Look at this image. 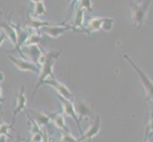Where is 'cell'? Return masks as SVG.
I'll use <instances>...</instances> for the list:
<instances>
[{
	"instance_id": "obj_1",
	"label": "cell",
	"mask_w": 153,
	"mask_h": 142,
	"mask_svg": "<svg viewBox=\"0 0 153 142\" xmlns=\"http://www.w3.org/2000/svg\"><path fill=\"white\" fill-rule=\"evenodd\" d=\"M61 53H62V49L58 50V51H50L48 53H46V59L40 66V73L38 76V81L35 85L34 91L33 93V98L34 97V95H35L36 91H37V89L40 87V85H44L45 81L48 80L49 77L54 78L53 65L55 64V62L58 60V58H59Z\"/></svg>"
},
{
	"instance_id": "obj_2",
	"label": "cell",
	"mask_w": 153,
	"mask_h": 142,
	"mask_svg": "<svg viewBox=\"0 0 153 142\" xmlns=\"http://www.w3.org/2000/svg\"><path fill=\"white\" fill-rule=\"evenodd\" d=\"M150 1L143 2L142 4H139L137 2H131V19L134 22L135 27H139L142 25L143 21L146 18V15L147 13V10L149 7Z\"/></svg>"
},
{
	"instance_id": "obj_3",
	"label": "cell",
	"mask_w": 153,
	"mask_h": 142,
	"mask_svg": "<svg viewBox=\"0 0 153 142\" xmlns=\"http://www.w3.org/2000/svg\"><path fill=\"white\" fill-rule=\"evenodd\" d=\"M44 83L51 86L54 90H56V92L58 93V96H60V97L64 98V99H68V101L72 102L74 101V95L71 93V91L65 85H63L62 82L57 81L55 78H51V80L48 79V80L45 81Z\"/></svg>"
},
{
	"instance_id": "obj_4",
	"label": "cell",
	"mask_w": 153,
	"mask_h": 142,
	"mask_svg": "<svg viewBox=\"0 0 153 142\" xmlns=\"http://www.w3.org/2000/svg\"><path fill=\"white\" fill-rule=\"evenodd\" d=\"M9 59L10 61H12L13 63L14 66L17 68L20 71H30V72H34L36 74L39 75L40 73V67L33 64V63L30 62L29 60H26L24 58H17L12 55H9Z\"/></svg>"
},
{
	"instance_id": "obj_5",
	"label": "cell",
	"mask_w": 153,
	"mask_h": 142,
	"mask_svg": "<svg viewBox=\"0 0 153 142\" xmlns=\"http://www.w3.org/2000/svg\"><path fill=\"white\" fill-rule=\"evenodd\" d=\"M68 29L73 30V29L70 25H64V24L52 25V24H51V25L45 26V27L41 28L40 31L46 33L48 36H50V37L57 38V37H59L60 35H62L63 33H65Z\"/></svg>"
},
{
	"instance_id": "obj_6",
	"label": "cell",
	"mask_w": 153,
	"mask_h": 142,
	"mask_svg": "<svg viewBox=\"0 0 153 142\" xmlns=\"http://www.w3.org/2000/svg\"><path fill=\"white\" fill-rule=\"evenodd\" d=\"M125 58L130 63L131 65H132V66L134 67V69L136 70L137 74L139 75V77H140V79H141V82H143V85H144V87H145V89H146V94H147V96H149V98H151V99L153 101V82L149 80V77H147V76L145 74V73H144L143 71H142V70L140 69V68L134 64V62H133L132 60H131L128 55H126V54H125Z\"/></svg>"
},
{
	"instance_id": "obj_7",
	"label": "cell",
	"mask_w": 153,
	"mask_h": 142,
	"mask_svg": "<svg viewBox=\"0 0 153 142\" xmlns=\"http://www.w3.org/2000/svg\"><path fill=\"white\" fill-rule=\"evenodd\" d=\"M58 99H59V101L61 102V106H62V109H63V112H64V114L67 115L68 117L71 118L73 120H74V121H76L79 130L81 131L80 121H79L78 116H77V113H76V110H75V106H74V104H73V102L68 101V99L62 98L60 96H58ZM81 132H82V131H81Z\"/></svg>"
},
{
	"instance_id": "obj_8",
	"label": "cell",
	"mask_w": 153,
	"mask_h": 142,
	"mask_svg": "<svg viewBox=\"0 0 153 142\" xmlns=\"http://www.w3.org/2000/svg\"><path fill=\"white\" fill-rule=\"evenodd\" d=\"M21 49H23L26 56L28 57L30 62L38 65V62L45 52L41 49L39 46H22ZM39 66V65H38ZM40 67V66H39Z\"/></svg>"
},
{
	"instance_id": "obj_9",
	"label": "cell",
	"mask_w": 153,
	"mask_h": 142,
	"mask_svg": "<svg viewBox=\"0 0 153 142\" xmlns=\"http://www.w3.org/2000/svg\"><path fill=\"white\" fill-rule=\"evenodd\" d=\"M26 105H27V97H26V88L25 85H22L20 88V90L16 93V106L14 108V111L13 114V122H14V118L15 117L25 110Z\"/></svg>"
},
{
	"instance_id": "obj_10",
	"label": "cell",
	"mask_w": 153,
	"mask_h": 142,
	"mask_svg": "<svg viewBox=\"0 0 153 142\" xmlns=\"http://www.w3.org/2000/svg\"><path fill=\"white\" fill-rule=\"evenodd\" d=\"M10 25L13 26V29H15V32H16V39H17V46H16V49L20 54H22L21 52V47L24 46L26 41H27L29 37V31L28 29H25L20 26V24H14L12 21H10Z\"/></svg>"
},
{
	"instance_id": "obj_11",
	"label": "cell",
	"mask_w": 153,
	"mask_h": 142,
	"mask_svg": "<svg viewBox=\"0 0 153 142\" xmlns=\"http://www.w3.org/2000/svg\"><path fill=\"white\" fill-rule=\"evenodd\" d=\"M100 129H101V118H100V116H97L95 120H94L93 124L86 131L85 133H82L81 138H80V141L91 139L92 138L96 136L99 134Z\"/></svg>"
},
{
	"instance_id": "obj_12",
	"label": "cell",
	"mask_w": 153,
	"mask_h": 142,
	"mask_svg": "<svg viewBox=\"0 0 153 142\" xmlns=\"http://www.w3.org/2000/svg\"><path fill=\"white\" fill-rule=\"evenodd\" d=\"M49 117L51 118V121L53 123L56 127L59 128L62 132L71 133L70 129L68 128V126L66 124V120H65L64 116H63L60 112H54L51 116H49Z\"/></svg>"
},
{
	"instance_id": "obj_13",
	"label": "cell",
	"mask_w": 153,
	"mask_h": 142,
	"mask_svg": "<svg viewBox=\"0 0 153 142\" xmlns=\"http://www.w3.org/2000/svg\"><path fill=\"white\" fill-rule=\"evenodd\" d=\"M76 113L78 116L79 121H81L84 118H89L91 116V109L88 106V104L84 101H79L76 104Z\"/></svg>"
},
{
	"instance_id": "obj_14",
	"label": "cell",
	"mask_w": 153,
	"mask_h": 142,
	"mask_svg": "<svg viewBox=\"0 0 153 142\" xmlns=\"http://www.w3.org/2000/svg\"><path fill=\"white\" fill-rule=\"evenodd\" d=\"M0 28L4 30V33L6 35V38L12 43L15 47L17 46V39H16V32L13 27L10 25V22H4L0 23Z\"/></svg>"
},
{
	"instance_id": "obj_15",
	"label": "cell",
	"mask_w": 153,
	"mask_h": 142,
	"mask_svg": "<svg viewBox=\"0 0 153 142\" xmlns=\"http://www.w3.org/2000/svg\"><path fill=\"white\" fill-rule=\"evenodd\" d=\"M84 10H85L80 9L78 7L75 10L74 16H73L72 19V23L71 25H70L74 31H77L78 29H81L82 30L85 31V29H84Z\"/></svg>"
},
{
	"instance_id": "obj_16",
	"label": "cell",
	"mask_w": 153,
	"mask_h": 142,
	"mask_svg": "<svg viewBox=\"0 0 153 142\" xmlns=\"http://www.w3.org/2000/svg\"><path fill=\"white\" fill-rule=\"evenodd\" d=\"M48 25H51V23L48 22V21H44L39 18L33 17L31 15L30 16L29 15V24L27 25V29L29 30L39 31L40 32V29L45 27V26H48Z\"/></svg>"
},
{
	"instance_id": "obj_17",
	"label": "cell",
	"mask_w": 153,
	"mask_h": 142,
	"mask_svg": "<svg viewBox=\"0 0 153 142\" xmlns=\"http://www.w3.org/2000/svg\"><path fill=\"white\" fill-rule=\"evenodd\" d=\"M108 18H102V17H92L88 22V29L86 30L87 33H92L101 29L103 27V24L107 21Z\"/></svg>"
},
{
	"instance_id": "obj_18",
	"label": "cell",
	"mask_w": 153,
	"mask_h": 142,
	"mask_svg": "<svg viewBox=\"0 0 153 142\" xmlns=\"http://www.w3.org/2000/svg\"><path fill=\"white\" fill-rule=\"evenodd\" d=\"M29 37L26 41L24 46H39L41 42H43V37L41 36L39 31H33L29 30Z\"/></svg>"
},
{
	"instance_id": "obj_19",
	"label": "cell",
	"mask_w": 153,
	"mask_h": 142,
	"mask_svg": "<svg viewBox=\"0 0 153 142\" xmlns=\"http://www.w3.org/2000/svg\"><path fill=\"white\" fill-rule=\"evenodd\" d=\"M33 114V120H35L37 124L40 126L41 128H43L44 126L46 125H49V123L51 122V118L48 115H46L43 112H38V113H35V112H30Z\"/></svg>"
},
{
	"instance_id": "obj_20",
	"label": "cell",
	"mask_w": 153,
	"mask_h": 142,
	"mask_svg": "<svg viewBox=\"0 0 153 142\" xmlns=\"http://www.w3.org/2000/svg\"><path fill=\"white\" fill-rule=\"evenodd\" d=\"M31 3L33 4V13L31 16L38 18L42 15L46 14V8L44 1L42 0H35V1H31Z\"/></svg>"
},
{
	"instance_id": "obj_21",
	"label": "cell",
	"mask_w": 153,
	"mask_h": 142,
	"mask_svg": "<svg viewBox=\"0 0 153 142\" xmlns=\"http://www.w3.org/2000/svg\"><path fill=\"white\" fill-rule=\"evenodd\" d=\"M13 127V124H8L5 122H0V135H7L8 138H10V135H9L10 129Z\"/></svg>"
},
{
	"instance_id": "obj_22",
	"label": "cell",
	"mask_w": 153,
	"mask_h": 142,
	"mask_svg": "<svg viewBox=\"0 0 153 142\" xmlns=\"http://www.w3.org/2000/svg\"><path fill=\"white\" fill-rule=\"evenodd\" d=\"M59 142H78V141L73 138L71 133L62 132L61 133V138H60Z\"/></svg>"
},
{
	"instance_id": "obj_23",
	"label": "cell",
	"mask_w": 153,
	"mask_h": 142,
	"mask_svg": "<svg viewBox=\"0 0 153 142\" xmlns=\"http://www.w3.org/2000/svg\"><path fill=\"white\" fill-rule=\"evenodd\" d=\"M78 3H79L77 5L78 8L83 9V10L88 9L89 10H92V2L89 1V0H82V1H79Z\"/></svg>"
},
{
	"instance_id": "obj_24",
	"label": "cell",
	"mask_w": 153,
	"mask_h": 142,
	"mask_svg": "<svg viewBox=\"0 0 153 142\" xmlns=\"http://www.w3.org/2000/svg\"><path fill=\"white\" fill-rule=\"evenodd\" d=\"M153 134V111L151 113V118H150V121L146 129V138H147V136Z\"/></svg>"
},
{
	"instance_id": "obj_25",
	"label": "cell",
	"mask_w": 153,
	"mask_h": 142,
	"mask_svg": "<svg viewBox=\"0 0 153 142\" xmlns=\"http://www.w3.org/2000/svg\"><path fill=\"white\" fill-rule=\"evenodd\" d=\"M43 140V131L41 133L33 134L30 138V142H42Z\"/></svg>"
},
{
	"instance_id": "obj_26",
	"label": "cell",
	"mask_w": 153,
	"mask_h": 142,
	"mask_svg": "<svg viewBox=\"0 0 153 142\" xmlns=\"http://www.w3.org/2000/svg\"><path fill=\"white\" fill-rule=\"evenodd\" d=\"M42 142H51L48 131L46 128H43V140H42Z\"/></svg>"
},
{
	"instance_id": "obj_27",
	"label": "cell",
	"mask_w": 153,
	"mask_h": 142,
	"mask_svg": "<svg viewBox=\"0 0 153 142\" xmlns=\"http://www.w3.org/2000/svg\"><path fill=\"white\" fill-rule=\"evenodd\" d=\"M6 39H7V38H6V35H5L4 32L0 34V46H1V45L4 43V41L6 40Z\"/></svg>"
},
{
	"instance_id": "obj_28",
	"label": "cell",
	"mask_w": 153,
	"mask_h": 142,
	"mask_svg": "<svg viewBox=\"0 0 153 142\" xmlns=\"http://www.w3.org/2000/svg\"><path fill=\"white\" fill-rule=\"evenodd\" d=\"M8 136L7 135H0V142H7Z\"/></svg>"
},
{
	"instance_id": "obj_29",
	"label": "cell",
	"mask_w": 153,
	"mask_h": 142,
	"mask_svg": "<svg viewBox=\"0 0 153 142\" xmlns=\"http://www.w3.org/2000/svg\"><path fill=\"white\" fill-rule=\"evenodd\" d=\"M4 79H5V76L3 74V72L2 71H0V82H3L4 81Z\"/></svg>"
},
{
	"instance_id": "obj_30",
	"label": "cell",
	"mask_w": 153,
	"mask_h": 142,
	"mask_svg": "<svg viewBox=\"0 0 153 142\" xmlns=\"http://www.w3.org/2000/svg\"><path fill=\"white\" fill-rule=\"evenodd\" d=\"M0 101H4V99H2V88L0 86Z\"/></svg>"
},
{
	"instance_id": "obj_31",
	"label": "cell",
	"mask_w": 153,
	"mask_h": 142,
	"mask_svg": "<svg viewBox=\"0 0 153 142\" xmlns=\"http://www.w3.org/2000/svg\"><path fill=\"white\" fill-rule=\"evenodd\" d=\"M17 142H21V141H20V139H19V135H18V140H17Z\"/></svg>"
},
{
	"instance_id": "obj_32",
	"label": "cell",
	"mask_w": 153,
	"mask_h": 142,
	"mask_svg": "<svg viewBox=\"0 0 153 142\" xmlns=\"http://www.w3.org/2000/svg\"><path fill=\"white\" fill-rule=\"evenodd\" d=\"M145 142H149V141H147V140H146V141H145Z\"/></svg>"
},
{
	"instance_id": "obj_33",
	"label": "cell",
	"mask_w": 153,
	"mask_h": 142,
	"mask_svg": "<svg viewBox=\"0 0 153 142\" xmlns=\"http://www.w3.org/2000/svg\"><path fill=\"white\" fill-rule=\"evenodd\" d=\"M0 14H2V13H1V12H0Z\"/></svg>"
},
{
	"instance_id": "obj_34",
	"label": "cell",
	"mask_w": 153,
	"mask_h": 142,
	"mask_svg": "<svg viewBox=\"0 0 153 142\" xmlns=\"http://www.w3.org/2000/svg\"><path fill=\"white\" fill-rule=\"evenodd\" d=\"M0 111H1V107H0Z\"/></svg>"
},
{
	"instance_id": "obj_35",
	"label": "cell",
	"mask_w": 153,
	"mask_h": 142,
	"mask_svg": "<svg viewBox=\"0 0 153 142\" xmlns=\"http://www.w3.org/2000/svg\"><path fill=\"white\" fill-rule=\"evenodd\" d=\"M4 102V101H0V102Z\"/></svg>"
}]
</instances>
